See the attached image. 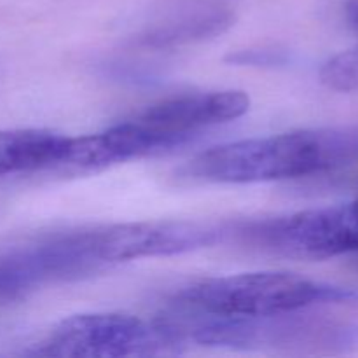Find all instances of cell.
Returning <instances> with one entry per match:
<instances>
[{"label":"cell","mask_w":358,"mask_h":358,"mask_svg":"<svg viewBox=\"0 0 358 358\" xmlns=\"http://www.w3.org/2000/svg\"><path fill=\"white\" fill-rule=\"evenodd\" d=\"M358 161V126L278 133L212 147L180 170L213 184L299 178L338 170Z\"/></svg>","instance_id":"obj_1"},{"label":"cell","mask_w":358,"mask_h":358,"mask_svg":"<svg viewBox=\"0 0 358 358\" xmlns=\"http://www.w3.org/2000/svg\"><path fill=\"white\" fill-rule=\"evenodd\" d=\"M355 303H358V289L280 271L198 280L182 287L171 297V304L178 310L238 318L278 317L322 304Z\"/></svg>","instance_id":"obj_2"},{"label":"cell","mask_w":358,"mask_h":358,"mask_svg":"<svg viewBox=\"0 0 358 358\" xmlns=\"http://www.w3.org/2000/svg\"><path fill=\"white\" fill-rule=\"evenodd\" d=\"M185 341L166 318L143 320L122 313H84L59 322L31 355L124 358L177 353Z\"/></svg>","instance_id":"obj_3"},{"label":"cell","mask_w":358,"mask_h":358,"mask_svg":"<svg viewBox=\"0 0 358 358\" xmlns=\"http://www.w3.org/2000/svg\"><path fill=\"white\" fill-rule=\"evenodd\" d=\"M234 238L261 250L303 261L358 254V210L350 203L275 219L234 222Z\"/></svg>","instance_id":"obj_4"},{"label":"cell","mask_w":358,"mask_h":358,"mask_svg":"<svg viewBox=\"0 0 358 358\" xmlns=\"http://www.w3.org/2000/svg\"><path fill=\"white\" fill-rule=\"evenodd\" d=\"M234 222L143 220L93 226L94 248L103 266L143 257L199 250L233 238Z\"/></svg>","instance_id":"obj_5"},{"label":"cell","mask_w":358,"mask_h":358,"mask_svg":"<svg viewBox=\"0 0 358 358\" xmlns=\"http://www.w3.org/2000/svg\"><path fill=\"white\" fill-rule=\"evenodd\" d=\"M248 108L250 98L243 91H201L164 98L133 119L180 147L201 129L234 121L247 114Z\"/></svg>","instance_id":"obj_6"},{"label":"cell","mask_w":358,"mask_h":358,"mask_svg":"<svg viewBox=\"0 0 358 358\" xmlns=\"http://www.w3.org/2000/svg\"><path fill=\"white\" fill-rule=\"evenodd\" d=\"M177 147L173 140L145 128L135 119L110 126L105 131L70 136L62 166L103 168L126 163Z\"/></svg>","instance_id":"obj_7"},{"label":"cell","mask_w":358,"mask_h":358,"mask_svg":"<svg viewBox=\"0 0 358 358\" xmlns=\"http://www.w3.org/2000/svg\"><path fill=\"white\" fill-rule=\"evenodd\" d=\"M70 136L45 129L0 131V177L62 166Z\"/></svg>","instance_id":"obj_8"},{"label":"cell","mask_w":358,"mask_h":358,"mask_svg":"<svg viewBox=\"0 0 358 358\" xmlns=\"http://www.w3.org/2000/svg\"><path fill=\"white\" fill-rule=\"evenodd\" d=\"M233 13L229 10H206L184 20L163 24L149 30L138 38V42L147 48H175V45L191 44V42L205 41L215 35L224 34L233 24Z\"/></svg>","instance_id":"obj_9"},{"label":"cell","mask_w":358,"mask_h":358,"mask_svg":"<svg viewBox=\"0 0 358 358\" xmlns=\"http://www.w3.org/2000/svg\"><path fill=\"white\" fill-rule=\"evenodd\" d=\"M322 83L336 91H358V48L332 56L320 70Z\"/></svg>","instance_id":"obj_10"},{"label":"cell","mask_w":358,"mask_h":358,"mask_svg":"<svg viewBox=\"0 0 358 358\" xmlns=\"http://www.w3.org/2000/svg\"><path fill=\"white\" fill-rule=\"evenodd\" d=\"M37 290L31 280L10 261L9 257H0V306L24 299L30 292Z\"/></svg>","instance_id":"obj_11"},{"label":"cell","mask_w":358,"mask_h":358,"mask_svg":"<svg viewBox=\"0 0 358 358\" xmlns=\"http://www.w3.org/2000/svg\"><path fill=\"white\" fill-rule=\"evenodd\" d=\"M227 62L240 63V65H276L283 62L280 51H240L231 55Z\"/></svg>","instance_id":"obj_12"},{"label":"cell","mask_w":358,"mask_h":358,"mask_svg":"<svg viewBox=\"0 0 358 358\" xmlns=\"http://www.w3.org/2000/svg\"><path fill=\"white\" fill-rule=\"evenodd\" d=\"M345 14L352 28H355L358 31V0H346Z\"/></svg>","instance_id":"obj_13"},{"label":"cell","mask_w":358,"mask_h":358,"mask_svg":"<svg viewBox=\"0 0 358 358\" xmlns=\"http://www.w3.org/2000/svg\"><path fill=\"white\" fill-rule=\"evenodd\" d=\"M353 205H355V208L358 210V199H357V201H353Z\"/></svg>","instance_id":"obj_14"},{"label":"cell","mask_w":358,"mask_h":358,"mask_svg":"<svg viewBox=\"0 0 358 358\" xmlns=\"http://www.w3.org/2000/svg\"><path fill=\"white\" fill-rule=\"evenodd\" d=\"M357 255V266H358V254H355Z\"/></svg>","instance_id":"obj_15"}]
</instances>
